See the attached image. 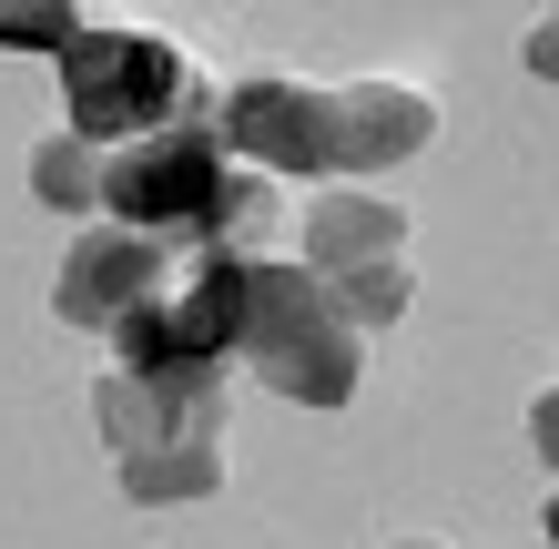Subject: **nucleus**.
<instances>
[{
	"instance_id": "423d86ee",
	"label": "nucleus",
	"mask_w": 559,
	"mask_h": 549,
	"mask_svg": "<svg viewBox=\"0 0 559 549\" xmlns=\"http://www.w3.org/2000/svg\"><path fill=\"white\" fill-rule=\"evenodd\" d=\"M163 265H174V244H153V235H122V224H103L92 214L82 235H72V254H61V326H122L153 285H163Z\"/></svg>"
},
{
	"instance_id": "f257e3e1",
	"label": "nucleus",
	"mask_w": 559,
	"mask_h": 549,
	"mask_svg": "<svg viewBox=\"0 0 559 549\" xmlns=\"http://www.w3.org/2000/svg\"><path fill=\"white\" fill-rule=\"evenodd\" d=\"M51 61H61V92H72V133L92 153L153 143L174 122L214 112V92L193 82V51L163 41V31H133V21H82Z\"/></svg>"
},
{
	"instance_id": "2eb2a0df",
	"label": "nucleus",
	"mask_w": 559,
	"mask_h": 549,
	"mask_svg": "<svg viewBox=\"0 0 559 549\" xmlns=\"http://www.w3.org/2000/svg\"><path fill=\"white\" fill-rule=\"evenodd\" d=\"M549 549H559V499H549Z\"/></svg>"
},
{
	"instance_id": "4468645a",
	"label": "nucleus",
	"mask_w": 559,
	"mask_h": 549,
	"mask_svg": "<svg viewBox=\"0 0 559 549\" xmlns=\"http://www.w3.org/2000/svg\"><path fill=\"white\" fill-rule=\"evenodd\" d=\"M530 438H539V458H549V468H559V386H549V397H539V407H530Z\"/></svg>"
},
{
	"instance_id": "9b49d317",
	"label": "nucleus",
	"mask_w": 559,
	"mask_h": 549,
	"mask_svg": "<svg viewBox=\"0 0 559 549\" xmlns=\"http://www.w3.org/2000/svg\"><path fill=\"white\" fill-rule=\"evenodd\" d=\"M122 489H133V499H214V489H224V447H174V458H143V468H122Z\"/></svg>"
},
{
	"instance_id": "dca6fc26",
	"label": "nucleus",
	"mask_w": 559,
	"mask_h": 549,
	"mask_svg": "<svg viewBox=\"0 0 559 549\" xmlns=\"http://www.w3.org/2000/svg\"><path fill=\"white\" fill-rule=\"evenodd\" d=\"M397 549H438V539H397Z\"/></svg>"
},
{
	"instance_id": "6e6552de",
	"label": "nucleus",
	"mask_w": 559,
	"mask_h": 549,
	"mask_svg": "<svg viewBox=\"0 0 559 549\" xmlns=\"http://www.w3.org/2000/svg\"><path fill=\"white\" fill-rule=\"evenodd\" d=\"M438 143V103L417 82H336V174H377Z\"/></svg>"
},
{
	"instance_id": "39448f33",
	"label": "nucleus",
	"mask_w": 559,
	"mask_h": 549,
	"mask_svg": "<svg viewBox=\"0 0 559 549\" xmlns=\"http://www.w3.org/2000/svg\"><path fill=\"white\" fill-rule=\"evenodd\" d=\"M103 407V438L122 468L143 458H174V447H224V377H103L92 386Z\"/></svg>"
},
{
	"instance_id": "ddd939ff",
	"label": "nucleus",
	"mask_w": 559,
	"mask_h": 549,
	"mask_svg": "<svg viewBox=\"0 0 559 549\" xmlns=\"http://www.w3.org/2000/svg\"><path fill=\"white\" fill-rule=\"evenodd\" d=\"M530 72H539V82H559V11L530 31Z\"/></svg>"
},
{
	"instance_id": "7ed1b4c3",
	"label": "nucleus",
	"mask_w": 559,
	"mask_h": 549,
	"mask_svg": "<svg viewBox=\"0 0 559 549\" xmlns=\"http://www.w3.org/2000/svg\"><path fill=\"white\" fill-rule=\"evenodd\" d=\"M224 193H235V153H224L214 112L174 122V133H153V143L103 153V224H122V235L214 244L224 235Z\"/></svg>"
},
{
	"instance_id": "20e7f679",
	"label": "nucleus",
	"mask_w": 559,
	"mask_h": 549,
	"mask_svg": "<svg viewBox=\"0 0 559 549\" xmlns=\"http://www.w3.org/2000/svg\"><path fill=\"white\" fill-rule=\"evenodd\" d=\"M214 133L254 174H316V183H336V92H325V82L254 72L235 92H214Z\"/></svg>"
},
{
	"instance_id": "0eeeda50",
	"label": "nucleus",
	"mask_w": 559,
	"mask_h": 549,
	"mask_svg": "<svg viewBox=\"0 0 559 549\" xmlns=\"http://www.w3.org/2000/svg\"><path fill=\"white\" fill-rule=\"evenodd\" d=\"M295 224H306V275H325V285L407 254V214L386 204V193H367V183H325Z\"/></svg>"
},
{
	"instance_id": "f03ea898",
	"label": "nucleus",
	"mask_w": 559,
	"mask_h": 549,
	"mask_svg": "<svg viewBox=\"0 0 559 549\" xmlns=\"http://www.w3.org/2000/svg\"><path fill=\"white\" fill-rule=\"evenodd\" d=\"M356 346L367 336L336 315V296L295 254H245V275H235V357H245V377H265L295 407H346L356 397Z\"/></svg>"
},
{
	"instance_id": "1a4fd4ad",
	"label": "nucleus",
	"mask_w": 559,
	"mask_h": 549,
	"mask_svg": "<svg viewBox=\"0 0 559 549\" xmlns=\"http://www.w3.org/2000/svg\"><path fill=\"white\" fill-rule=\"evenodd\" d=\"M31 193H41L51 214H103V153H92L82 133H51L41 153H31Z\"/></svg>"
},
{
	"instance_id": "9d476101",
	"label": "nucleus",
	"mask_w": 559,
	"mask_h": 549,
	"mask_svg": "<svg viewBox=\"0 0 559 549\" xmlns=\"http://www.w3.org/2000/svg\"><path fill=\"white\" fill-rule=\"evenodd\" d=\"M316 285H325V275H316ZM325 296H336V315H346L356 336H367V326H397V315H407V296H417V275H407V254H397V265H367V275H336V285H325Z\"/></svg>"
},
{
	"instance_id": "f8f14e48",
	"label": "nucleus",
	"mask_w": 559,
	"mask_h": 549,
	"mask_svg": "<svg viewBox=\"0 0 559 549\" xmlns=\"http://www.w3.org/2000/svg\"><path fill=\"white\" fill-rule=\"evenodd\" d=\"M82 31V11H0V41H41V51H61Z\"/></svg>"
}]
</instances>
